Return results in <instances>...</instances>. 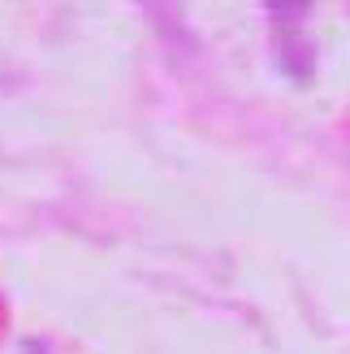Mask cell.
Wrapping results in <instances>:
<instances>
[]
</instances>
